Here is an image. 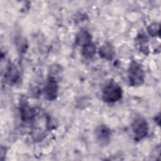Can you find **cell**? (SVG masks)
<instances>
[{
    "label": "cell",
    "instance_id": "cell-1",
    "mask_svg": "<svg viewBox=\"0 0 161 161\" xmlns=\"http://www.w3.org/2000/svg\"><path fill=\"white\" fill-rule=\"evenodd\" d=\"M122 97V89L118 84L114 81L109 82L103 89V100L108 103H113L119 101Z\"/></svg>",
    "mask_w": 161,
    "mask_h": 161
},
{
    "label": "cell",
    "instance_id": "cell-2",
    "mask_svg": "<svg viewBox=\"0 0 161 161\" xmlns=\"http://www.w3.org/2000/svg\"><path fill=\"white\" fill-rule=\"evenodd\" d=\"M128 77L131 86L142 85L145 80V73L141 65L137 62L132 61L128 70Z\"/></svg>",
    "mask_w": 161,
    "mask_h": 161
},
{
    "label": "cell",
    "instance_id": "cell-3",
    "mask_svg": "<svg viewBox=\"0 0 161 161\" xmlns=\"http://www.w3.org/2000/svg\"><path fill=\"white\" fill-rule=\"evenodd\" d=\"M132 130L135 140L143 139L147 136L148 131V125L147 120L142 116L136 118L132 123Z\"/></svg>",
    "mask_w": 161,
    "mask_h": 161
},
{
    "label": "cell",
    "instance_id": "cell-4",
    "mask_svg": "<svg viewBox=\"0 0 161 161\" xmlns=\"http://www.w3.org/2000/svg\"><path fill=\"white\" fill-rule=\"evenodd\" d=\"M19 112L23 121L27 122L33 120L36 115V111L30 107L27 100L22 97L19 101Z\"/></svg>",
    "mask_w": 161,
    "mask_h": 161
},
{
    "label": "cell",
    "instance_id": "cell-5",
    "mask_svg": "<svg viewBox=\"0 0 161 161\" xmlns=\"http://www.w3.org/2000/svg\"><path fill=\"white\" fill-rule=\"evenodd\" d=\"M58 86L55 77L50 76L44 87V94L48 100L53 101L56 99L58 94Z\"/></svg>",
    "mask_w": 161,
    "mask_h": 161
},
{
    "label": "cell",
    "instance_id": "cell-6",
    "mask_svg": "<svg viewBox=\"0 0 161 161\" xmlns=\"http://www.w3.org/2000/svg\"><path fill=\"white\" fill-rule=\"evenodd\" d=\"M96 136L101 145H106L110 140L111 131L107 126L99 125L96 130Z\"/></svg>",
    "mask_w": 161,
    "mask_h": 161
},
{
    "label": "cell",
    "instance_id": "cell-7",
    "mask_svg": "<svg viewBox=\"0 0 161 161\" xmlns=\"http://www.w3.org/2000/svg\"><path fill=\"white\" fill-rule=\"evenodd\" d=\"M99 53L101 57L107 60H111L114 55L115 51L114 47L109 42L104 43L99 48Z\"/></svg>",
    "mask_w": 161,
    "mask_h": 161
},
{
    "label": "cell",
    "instance_id": "cell-8",
    "mask_svg": "<svg viewBox=\"0 0 161 161\" xmlns=\"http://www.w3.org/2000/svg\"><path fill=\"white\" fill-rule=\"evenodd\" d=\"M75 42L78 45L84 47L91 43V35L87 30H81L77 33Z\"/></svg>",
    "mask_w": 161,
    "mask_h": 161
},
{
    "label": "cell",
    "instance_id": "cell-9",
    "mask_svg": "<svg viewBox=\"0 0 161 161\" xmlns=\"http://www.w3.org/2000/svg\"><path fill=\"white\" fill-rule=\"evenodd\" d=\"M6 78L11 82H15L19 79V72L16 66L13 64H9L6 73Z\"/></svg>",
    "mask_w": 161,
    "mask_h": 161
},
{
    "label": "cell",
    "instance_id": "cell-10",
    "mask_svg": "<svg viewBox=\"0 0 161 161\" xmlns=\"http://www.w3.org/2000/svg\"><path fill=\"white\" fill-rule=\"evenodd\" d=\"M96 46L92 42L82 47V55L87 59L92 58L96 53Z\"/></svg>",
    "mask_w": 161,
    "mask_h": 161
},
{
    "label": "cell",
    "instance_id": "cell-11",
    "mask_svg": "<svg viewBox=\"0 0 161 161\" xmlns=\"http://www.w3.org/2000/svg\"><path fill=\"white\" fill-rule=\"evenodd\" d=\"M160 25L159 23H152L147 28V31L148 34L152 36H160Z\"/></svg>",
    "mask_w": 161,
    "mask_h": 161
}]
</instances>
